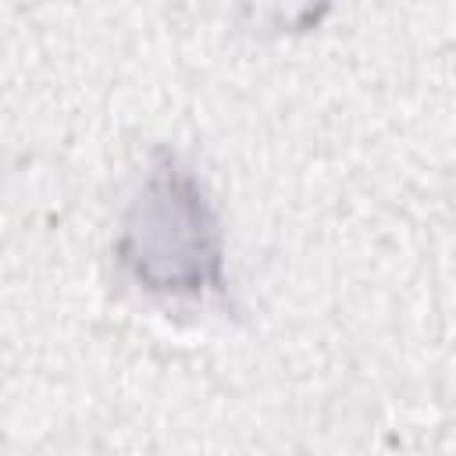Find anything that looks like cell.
Listing matches in <instances>:
<instances>
[{
	"label": "cell",
	"instance_id": "1",
	"mask_svg": "<svg viewBox=\"0 0 456 456\" xmlns=\"http://www.w3.org/2000/svg\"><path fill=\"white\" fill-rule=\"evenodd\" d=\"M128 278L164 299L224 292V232L203 178L171 150H157L114 242Z\"/></svg>",
	"mask_w": 456,
	"mask_h": 456
}]
</instances>
